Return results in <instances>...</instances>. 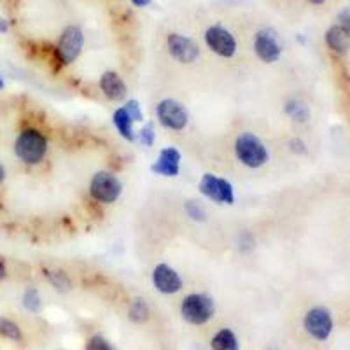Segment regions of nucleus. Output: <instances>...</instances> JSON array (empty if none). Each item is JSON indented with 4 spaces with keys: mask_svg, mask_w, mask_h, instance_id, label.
<instances>
[{
    "mask_svg": "<svg viewBox=\"0 0 350 350\" xmlns=\"http://www.w3.org/2000/svg\"><path fill=\"white\" fill-rule=\"evenodd\" d=\"M4 180H5V168L0 165V184L4 183Z\"/></svg>",
    "mask_w": 350,
    "mask_h": 350,
    "instance_id": "2f4dec72",
    "label": "nucleus"
},
{
    "mask_svg": "<svg viewBox=\"0 0 350 350\" xmlns=\"http://www.w3.org/2000/svg\"><path fill=\"white\" fill-rule=\"evenodd\" d=\"M4 279H5V265H4V261L0 259V282H2Z\"/></svg>",
    "mask_w": 350,
    "mask_h": 350,
    "instance_id": "c756f323",
    "label": "nucleus"
},
{
    "mask_svg": "<svg viewBox=\"0 0 350 350\" xmlns=\"http://www.w3.org/2000/svg\"><path fill=\"white\" fill-rule=\"evenodd\" d=\"M128 317H130L131 323L142 324L149 319V306L148 303L144 301L142 298H135L130 303V308H128Z\"/></svg>",
    "mask_w": 350,
    "mask_h": 350,
    "instance_id": "6ab92c4d",
    "label": "nucleus"
},
{
    "mask_svg": "<svg viewBox=\"0 0 350 350\" xmlns=\"http://www.w3.org/2000/svg\"><path fill=\"white\" fill-rule=\"evenodd\" d=\"M46 277H48L49 282L53 284V287H55L56 291H60V293H68V291L72 289V280L67 275V271L49 270L48 273H46Z\"/></svg>",
    "mask_w": 350,
    "mask_h": 350,
    "instance_id": "aec40b11",
    "label": "nucleus"
},
{
    "mask_svg": "<svg viewBox=\"0 0 350 350\" xmlns=\"http://www.w3.org/2000/svg\"><path fill=\"white\" fill-rule=\"evenodd\" d=\"M215 314L214 299L208 295L203 293H195L183 299L180 305V315L186 323L193 324V326H202V324L208 323Z\"/></svg>",
    "mask_w": 350,
    "mask_h": 350,
    "instance_id": "7ed1b4c3",
    "label": "nucleus"
},
{
    "mask_svg": "<svg viewBox=\"0 0 350 350\" xmlns=\"http://www.w3.org/2000/svg\"><path fill=\"white\" fill-rule=\"evenodd\" d=\"M289 149L293 152H295V154H306V151H308V149H306V144L303 142L301 139H293L289 142Z\"/></svg>",
    "mask_w": 350,
    "mask_h": 350,
    "instance_id": "bb28decb",
    "label": "nucleus"
},
{
    "mask_svg": "<svg viewBox=\"0 0 350 350\" xmlns=\"http://www.w3.org/2000/svg\"><path fill=\"white\" fill-rule=\"evenodd\" d=\"M198 189L205 198L212 200L215 203H223V205H233L235 202V191L230 180L217 177L214 174H203L200 179Z\"/></svg>",
    "mask_w": 350,
    "mask_h": 350,
    "instance_id": "423d86ee",
    "label": "nucleus"
},
{
    "mask_svg": "<svg viewBox=\"0 0 350 350\" xmlns=\"http://www.w3.org/2000/svg\"><path fill=\"white\" fill-rule=\"evenodd\" d=\"M338 21H340V27H343L347 30V33L350 36V9H345L338 14Z\"/></svg>",
    "mask_w": 350,
    "mask_h": 350,
    "instance_id": "cd10ccee",
    "label": "nucleus"
},
{
    "mask_svg": "<svg viewBox=\"0 0 350 350\" xmlns=\"http://www.w3.org/2000/svg\"><path fill=\"white\" fill-rule=\"evenodd\" d=\"M23 306L27 308L28 312H32V314H39L40 308H42V299H40L39 291L33 289V287H30V289L25 291Z\"/></svg>",
    "mask_w": 350,
    "mask_h": 350,
    "instance_id": "4be33fe9",
    "label": "nucleus"
},
{
    "mask_svg": "<svg viewBox=\"0 0 350 350\" xmlns=\"http://www.w3.org/2000/svg\"><path fill=\"white\" fill-rule=\"evenodd\" d=\"M205 44L212 53L223 58H233L237 53L235 36L223 25H212L205 32Z\"/></svg>",
    "mask_w": 350,
    "mask_h": 350,
    "instance_id": "6e6552de",
    "label": "nucleus"
},
{
    "mask_svg": "<svg viewBox=\"0 0 350 350\" xmlns=\"http://www.w3.org/2000/svg\"><path fill=\"white\" fill-rule=\"evenodd\" d=\"M14 152L27 165H39L48 154V139L37 128H27L14 142Z\"/></svg>",
    "mask_w": 350,
    "mask_h": 350,
    "instance_id": "f257e3e1",
    "label": "nucleus"
},
{
    "mask_svg": "<svg viewBox=\"0 0 350 350\" xmlns=\"http://www.w3.org/2000/svg\"><path fill=\"white\" fill-rule=\"evenodd\" d=\"M98 84L102 93H104L109 100H112V102H121V100L126 98L128 88L118 72H112V70L104 72L102 77H100Z\"/></svg>",
    "mask_w": 350,
    "mask_h": 350,
    "instance_id": "4468645a",
    "label": "nucleus"
},
{
    "mask_svg": "<svg viewBox=\"0 0 350 350\" xmlns=\"http://www.w3.org/2000/svg\"><path fill=\"white\" fill-rule=\"evenodd\" d=\"M235 156L247 168H261L270 159L265 142L252 131H243L237 137Z\"/></svg>",
    "mask_w": 350,
    "mask_h": 350,
    "instance_id": "f03ea898",
    "label": "nucleus"
},
{
    "mask_svg": "<svg viewBox=\"0 0 350 350\" xmlns=\"http://www.w3.org/2000/svg\"><path fill=\"white\" fill-rule=\"evenodd\" d=\"M326 44L331 51L345 55L350 49V36L347 33L345 28L340 27V25H334L326 32Z\"/></svg>",
    "mask_w": 350,
    "mask_h": 350,
    "instance_id": "2eb2a0df",
    "label": "nucleus"
},
{
    "mask_svg": "<svg viewBox=\"0 0 350 350\" xmlns=\"http://www.w3.org/2000/svg\"><path fill=\"white\" fill-rule=\"evenodd\" d=\"M131 4L137 5V8H146V5L151 4V0H131Z\"/></svg>",
    "mask_w": 350,
    "mask_h": 350,
    "instance_id": "c85d7f7f",
    "label": "nucleus"
},
{
    "mask_svg": "<svg viewBox=\"0 0 350 350\" xmlns=\"http://www.w3.org/2000/svg\"><path fill=\"white\" fill-rule=\"evenodd\" d=\"M152 284H154L156 291L161 293V295H175L184 286L179 271L165 265V262L156 265V268L152 270Z\"/></svg>",
    "mask_w": 350,
    "mask_h": 350,
    "instance_id": "f8f14e48",
    "label": "nucleus"
},
{
    "mask_svg": "<svg viewBox=\"0 0 350 350\" xmlns=\"http://www.w3.org/2000/svg\"><path fill=\"white\" fill-rule=\"evenodd\" d=\"M0 90H4V81H2V76H0Z\"/></svg>",
    "mask_w": 350,
    "mask_h": 350,
    "instance_id": "72a5a7b5",
    "label": "nucleus"
},
{
    "mask_svg": "<svg viewBox=\"0 0 350 350\" xmlns=\"http://www.w3.org/2000/svg\"><path fill=\"white\" fill-rule=\"evenodd\" d=\"M123 193V184L111 172H96L90 183V195L100 203H114Z\"/></svg>",
    "mask_w": 350,
    "mask_h": 350,
    "instance_id": "20e7f679",
    "label": "nucleus"
},
{
    "mask_svg": "<svg viewBox=\"0 0 350 350\" xmlns=\"http://www.w3.org/2000/svg\"><path fill=\"white\" fill-rule=\"evenodd\" d=\"M112 121H114V126L118 130L121 137L128 142H133L135 140V131H133V120L130 118L124 107L116 109L114 116H112Z\"/></svg>",
    "mask_w": 350,
    "mask_h": 350,
    "instance_id": "dca6fc26",
    "label": "nucleus"
},
{
    "mask_svg": "<svg viewBox=\"0 0 350 350\" xmlns=\"http://www.w3.org/2000/svg\"><path fill=\"white\" fill-rule=\"evenodd\" d=\"M124 111L130 114V118L133 120V123H140L144 121V114H142V109H140V104L137 100H128L126 105H123Z\"/></svg>",
    "mask_w": 350,
    "mask_h": 350,
    "instance_id": "a878e982",
    "label": "nucleus"
},
{
    "mask_svg": "<svg viewBox=\"0 0 350 350\" xmlns=\"http://www.w3.org/2000/svg\"><path fill=\"white\" fill-rule=\"evenodd\" d=\"M156 118H158L161 126L174 131L184 130L187 126V121H189L187 109L180 104L179 100L174 98H165L156 105Z\"/></svg>",
    "mask_w": 350,
    "mask_h": 350,
    "instance_id": "39448f33",
    "label": "nucleus"
},
{
    "mask_svg": "<svg viewBox=\"0 0 350 350\" xmlns=\"http://www.w3.org/2000/svg\"><path fill=\"white\" fill-rule=\"evenodd\" d=\"M308 2H312V4H315V5H321V4H324L326 0H308Z\"/></svg>",
    "mask_w": 350,
    "mask_h": 350,
    "instance_id": "473e14b6",
    "label": "nucleus"
},
{
    "mask_svg": "<svg viewBox=\"0 0 350 350\" xmlns=\"http://www.w3.org/2000/svg\"><path fill=\"white\" fill-rule=\"evenodd\" d=\"M305 329L306 333L314 336L315 340H327L333 331V317L331 312L323 306L312 308L305 315Z\"/></svg>",
    "mask_w": 350,
    "mask_h": 350,
    "instance_id": "9d476101",
    "label": "nucleus"
},
{
    "mask_svg": "<svg viewBox=\"0 0 350 350\" xmlns=\"http://www.w3.org/2000/svg\"><path fill=\"white\" fill-rule=\"evenodd\" d=\"M286 114L296 123H306L310 118V111L305 102L298 98H291L286 102Z\"/></svg>",
    "mask_w": 350,
    "mask_h": 350,
    "instance_id": "a211bd4d",
    "label": "nucleus"
},
{
    "mask_svg": "<svg viewBox=\"0 0 350 350\" xmlns=\"http://www.w3.org/2000/svg\"><path fill=\"white\" fill-rule=\"evenodd\" d=\"M84 46V33L79 27H67L62 32L58 46H56V58L60 65H70L81 55Z\"/></svg>",
    "mask_w": 350,
    "mask_h": 350,
    "instance_id": "0eeeda50",
    "label": "nucleus"
},
{
    "mask_svg": "<svg viewBox=\"0 0 350 350\" xmlns=\"http://www.w3.org/2000/svg\"><path fill=\"white\" fill-rule=\"evenodd\" d=\"M184 208H186V214L189 215L193 221H200V223H202V221L207 219V212H205V208H203V205L198 200H187Z\"/></svg>",
    "mask_w": 350,
    "mask_h": 350,
    "instance_id": "5701e85b",
    "label": "nucleus"
},
{
    "mask_svg": "<svg viewBox=\"0 0 350 350\" xmlns=\"http://www.w3.org/2000/svg\"><path fill=\"white\" fill-rule=\"evenodd\" d=\"M212 350H239V338L237 334L231 329L224 327V329H219L217 333L214 334V338L211 342Z\"/></svg>",
    "mask_w": 350,
    "mask_h": 350,
    "instance_id": "f3484780",
    "label": "nucleus"
},
{
    "mask_svg": "<svg viewBox=\"0 0 350 350\" xmlns=\"http://www.w3.org/2000/svg\"><path fill=\"white\" fill-rule=\"evenodd\" d=\"M168 53L179 64H193L200 56L198 44L183 33H170L167 39Z\"/></svg>",
    "mask_w": 350,
    "mask_h": 350,
    "instance_id": "9b49d317",
    "label": "nucleus"
},
{
    "mask_svg": "<svg viewBox=\"0 0 350 350\" xmlns=\"http://www.w3.org/2000/svg\"><path fill=\"white\" fill-rule=\"evenodd\" d=\"M139 135H140V142H142V146H146V148H151L152 144H154V140H156L154 124H152V123L144 124V128L140 130Z\"/></svg>",
    "mask_w": 350,
    "mask_h": 350,
    "instance_id": "b1692460",
    "label": "nucleus"
},
{
    "mask_svg": "<svg viewBox=\"0 0 350 350\" xmlns=\"http://www.w3.org/2000/svg\"><path fill=\"white\" fill-rule=\"evenodd\" d=\"M254 53L265 64H275L282 55V44L273 28H262L254 37Z\"/></svg>",
    "mask_w": 350,
    "mask_h": 350,
    "instance_id": "1a4fd4ad",
    "label": "nucleus"
},
{
    "mask_svg": "<svg viewBox=\"0 0 350 350\" xmlns=\"http://www.w3.org/2000/svg\"><path fill=\"white\" fill-rule=\"evenodd\" d=\"M8 21L5 20H2V18H0V33H4V32H8Z\"/></svg>",
    "mask_w": 350,
    "mask_h": 350,
    "instance_id": "7c9ffc66",
    "label": "nucleus"
},
{
    "mask_svg": "<svg viewBox=\"0 0 350 350\" xmlns=\"http://www.w3.org/2000/svg\"><path fill=\"white\" fill-rule=\"evenodd\" d=\"M86 350H116V349L104 338V336L96 334V336H92V338L88 340Z\"/></svg>",
    "mask_w": 350,
    "mask_h": 350,
    "instance_id": "393cba45",
    "label": "nucleus"
},
{
    "mask_svg": "<svg viewBox=\"0 0 350 350\" xmlns=\"http://www.w3.org/2000/svg\"><path fill=\"white\" fill-rule=\"evenodd\" d=\"M0 336L14 340V342H20V340L23 338L20 326H18L16 323H12V321H9V319H4V317H0Z\"/></svg>",
    "mask_w": 350,
    "mask_h": 350,
    "instance_id": "412c9836",
    "label": "nucleus"
},
{
    "mask_svg": "<svg viewBox=\"0 0 350 350\" xmlns=\"http://www.w3.org/2000/svg\"><path fill=\"white\" fill-rule=\"evenodd\" d=\"M180 152L177 148H165L159 151L158 158L152 163L151 170L156 175H163V177H177L180 172Z\"/></svg>",
    "mask_w": 350,
    "mask_h": 350,
    "instance_id": "ddd939ff",
    "label": "nucleus"
}]
</instances>
